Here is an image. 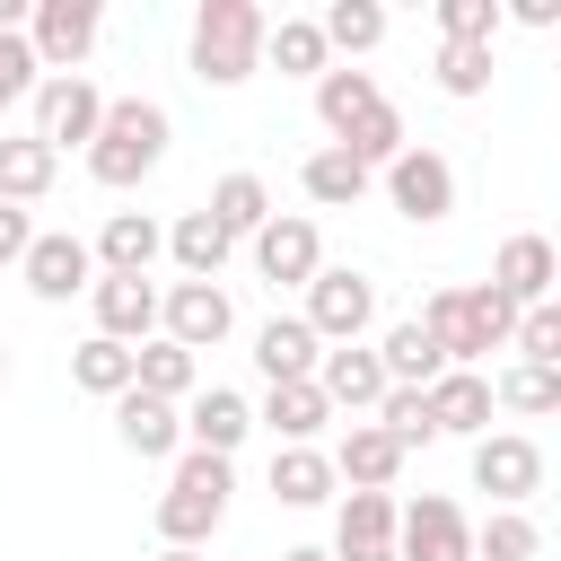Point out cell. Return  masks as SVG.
Here are the masks:
<instances>
[{
  "instance_id": "1",
  "label": "cell",
  "mask_w": 561,
  "mask_h": 561,
  "mask_svg": "<svg viewBox=\"0 0 561 561\" xmlns=\"http://www.w3.org/2000/svg\"><path fill=\"white\" fill-rule=\"evenodd\" d=\"M263 53H272V18H263L254 0H202V9H193L184 61H193L202 88H245V79L263 70Z\"/></svg>"
},
{
  "instance_id": "2",
  "label": "cell",
  "mask_w": 561,
  "mask_h": 561,
  "mask_svg": "<svg viewBox=\"0 0 561 561\" xmlns=\"http://www.w3.org/2000/svg\"><path fill=\"white\" fill-rule=\"evenodd\" d=\"M517 316H526V307H508L491 280H473V289H430V298H421V324L438 333V351H447L456 368H482L491 351H517Z\"/></svg>"
},
{
  "instance_id": "3",
  "label": "cell",
  "mask_w": 561,
  "mask_h": 561,
  "mask_svg": "<svg viewBox=\"0 0 561 561\" xmlns=\"http://www.w3.org/2000/svg\"><path fill=\"white\" fill-rule=\"evenodd\" d=\"M167 140H175V123H167L158 96H114V114H105V131H96V149H88V175H96L105 193H131L140 175L167 167Z\"/></svg>"
},
{
  "instance_id": "4",
  "label": "cell",
  "mask_w": 561,
  "mask_h": 561,
  "mask_svg": "<svg viewBox=\"0 0 561 561\" xmlns=\"http://www.w3.org/2000/svg\"><path fill=\"white\" fill-rule=\"evenodd\" d=\"M228 491H237V465L210 456V447H184L167 491H158V543H193L202 552L219 535V517H228Z\"/></svg>"
},
{
  "instance_id": "5",
  "label": "cell",
  "mask_w": 561,
  "mask_h": 561,
  "mask_svg": "<svg viewBox=\"0 0 561 561\" xmlns=\"http://www.w3.org/2000/svg\"><path fill=\"white\" fill-rule=\"evenodd\" d=\"M105 114H114V96H105L88 70H79V79H44V88H35V140H44L53 158H61V149H79V158H88V149H96V131H105Z\"/></svg>"
},
{
  "instance_id": "6",
  "label": "cell",
  "mask_w": 561,
  "mask_h": 561,
  "mask_svg": "<svg viewBox=\"0 0 561 561\" xmlns=\"http://www.w3.org/2000/svg\"><path fill=\"white\" fill-rule=\"evenodd\" d=\"M96 35H105L96 0H35V18H26V44H35L44 79H79V61L96 53Z\"/></svg>"
},
{
  "instance_id": "7",
  "label": "cell",
  "mask_w": 561,
  "mask_h": 561,
  "mask_svg": "<svg viewBox=\"0 0 561 561\" xmlns=\"http://www.w3.org/2000/svg\"><path fill=\"white\" fill-rule=\"evenodd\" d=\"M307 324L324 333V351L368 342V324H377V280L351 272V263H324V272L307 280Z\"/></svg>"
},
{
  "instance_id": "8",
  "label": "cell",
  "mask_w": 561,
  "mask_h": 561,
  "mask_svg": "<svg viewBox=\"0 0 561 561\" xmlns=\"http://www.w3.org/2000/svg\"><path fill=\"white\" fill-rule=\"evenodd\" d=\"M386 202L412 219V228H438L447 210H456V167H447V149H430V140H412L394 167H386Z\"/></svg>"
},
{
  "instance_id": "9",
  "label": "cell",
  "mask_w": 561,
  "mask_h": 561,
  "mask_svg": "<svg viewBox=\"0 0 561 561\" xmlns=\"http://www.w3.org/2000/svg\"><path fill=\"white\" fill-rule=\"evenodd\" d=\"M473 491H491V508H526L543 491V447L526 430H491L473 438Z\"/></svg>"
},
{
  "instance_id": "10",
  "label": "cell",
  "mask_w": 561,
  "mask_h": 561,
  "mask_svg": "<svg viewBox=\"0 0 561 561\" xmlns=\"http://www.w3.org/2000/svg\"><path fill=\"white\" fill-rule=\"evenodd\" d=\"M333 561H403V500L394 491H351L333 508Z\"/></svg>"
},
{
  "instance_id": "11",
  "label": "cell",
  "mask_w": 561,
  "mask_h": 561,
  "mask_svg": "<svg viewBox=\"0 0 561 561\" xmlns=\"http://www.w3.org/2000/svg\"><path fill=\"white\" fill-rule=\"evenodd\" d=\"M88 307H96V333L105 342H158V324H167V289L158 280H123V272H96V289H88Z\"/></svg>"
},
{
  "instance_id": "12",
  "label": "cell",
  "mask_w": 561,
  "mask_h": 561,
  "mask_svg": "<svg viewBox=\"0 0 561 561\" xmlns=\"http://www.w3.org/2000/svg\"><path fill=\"white\" fill-rule=\"evenodd\" d=\"M254 272H263L272 289H307V280L324 272V237H316V219H307V210H272V228L254 237Z\"/></svg>"
},
{
  "instance_id": "13",
  "label": "cell",
  "mask_w": 561,
  "mask_h": 561,
  "mask_svg": "<svg viewBox=\"0 0 561 561\" xmlns=\"http://www.w3.org/2000/svg\"><path fill=\"white\" fill-rule=\"evenodd\" d=\"M26 289H35L44 307L88 298V289H96V245H88V237H70V228H44V237H35V254H26Z\"/></svg>"
},
{
  "instance_id": "14",
  "label": "cell",
  "mask_w": 561,
  "mask_h": 561,
  "mask_svg": "<svg viewBox=\"0 0 561 561\" xmlns=\"http://www.w3.org/2000/svg\"><path fill=\"white\" fill-rule=\"evenodd\" d=\"M491 289H500L508 307H543V298L561 289V245L535 237V228H517V237L491 254Z\"/></svg>"
},
{
  "instance_id": "15",
  "label": "cell",
  "mask_w": 561,
  "mask_h": 561,
  "mask_svg": "<svg viewBox=\"0 0 561 561\" xmlns=\"http://www.w3.org/2000/svg\"><path fill=\"white\" fill-rule=\"evenodd\" d=\"M316 386H324V403H333V412H351V421H377V403L394 394V377H386V359H377L368 342H342V351H324Z\"/></svg>"
},
{
  "instance_id": "16",
  "label": "cell",
  "mask_w": 561,
  "mask_h": 561,
  "mask_svg": "<svg viewBox=\"0 0 561 561\" xmlns=\"http://www.w3.org/2000/svg\"><path fill=\"white\" fill-rule=\"evenodd\" d=\"M403 561H473V517L447 491L403 500Z\"/></svg>"
},
{
  "instance_id": "17",
  "label": "cell",
  "mask_w": 561,
  "mask_h": 561,
  "mask_svg": "<svg viewBox=\"0 0 561 561\" xmlns=\"http://www.w3.org/2000/svg\"><path fill=\"white\" fill-rule=\"evenodd\" d=\"M167 342H184V351H219L228 333H237V307H228V289L219 280H175L167 289V324H158Z\"/></svg>"
},
{
  "instance_id": "18",
  "label": "cell",
  "mask_w": 561,
  "mask_h": 561,
  "mask_svg": "<svg viewBox=\"0 0 561 561\" xmlns=\"http://www.w3.org/2000/svg\"><path fill=\"white\" fill-rule=\"evenodd\" d=\"M254 368H263V386H307L324 368V333L307 316H272V324H254Z\"/></svg>"
},
{
  "instance_id": "19",
  "label": "cell",
  "mask_w": 561,
  "mask_h": 561,
  "mask_svg": "<svg viewBox=\"0 0 561 561\" xmlns=\"http://www.w3.org/2000/svg\"><path fill=\"white\" fill-rule=\"evenodd\" d=\"M114 438H123L140 465H175V456H184V403H158V394L131 386V394L114 403Z\"/></svg>"
},
{
  "instance_id": "20",
  "label": "cell",
  "mask_w": 561,
  "mask_h": 561,
  "mask_svg": "<svg viewBox=\"0 0 561 561\" xmlns=\"http://www.w3.org/2000/svg\"><path fill=\"white\" fill-rule=\"evenodd\" d=\"M368 114H386V88H377V70H351V61H333V70L316 79V123H324L333 140H351Z\"/></svg>"
},
{
  "instance_id": "21",
  "label": "cell",
  "mask_w": 561,
  "mask_h": 561,
  "mask_svg": "<svg viewBox=\"0 0 561 561\" xmlns=\"http://www.w3.org/2000/svg\"><path fill=\"white\" fill-rule=\"evenodd\" d=\"M167 254V228L149 210H105L96 228V272H123V280H149V263Z\"/></svg>"
},
{
  "instance_id": "22",
  "label": "cell",
  "mask_w": 561,
  "mask_h": 561,
  "mask_svg": "<svg viewBox=\"0 0 561 561\" xmlns=\"http://www.w3.org/2000/svg\"><path fill=\"white\" fill-rule=\"evenodd\" d=\"M430 412H438V438H491L500 394H491V377H482V368H447V377L430 386Z\"/></svg>"
},
{
  "instance_id": "23",
  "label": "cell",
  "mask_w": 561,
  "mask_h": 561,
  "mask_svg": "<svg viewBox=\"0 0 561 561\" xmlns=\"http://www.w3.org/2000/svg\"><path fill=\"white\" fill-rule=\"evenodd\" d=\"M245 430H254V403H245L237 386H202V394L184 403V447L237 456V447H245Z\"/></svg>"
},
{
  "instance_id": "24",
  "label": "cell",
  "mask_w": 561,
  "mask_h": 561,
  "mask_svg": "<svg viewBox=\"0 0 561 561\" xmlns=\"http://www.w3.org/2000/svg\"><path fill=\"white\" fill-rule=\"evenodd\" d=\"M333 473H342L351 491H394V473H403V438L377 430V421H351L342 447H333Z\"/></svg>"
},
{
  "instance_id": "25",
  "label": "cell",
  "mask_w": 561,
  "mask_h": 561,
  "mask_svg": "<svg viewBox=\"0 0 561 561\" xmlns=\"http://www.w3.org/2000/svg\"><path fill=\"white\" fill-rule=\"evenodd\" d=\"M377 359H386V377H394V386H421V394H430V386H438V377L456 368V359L438 351V333H430L421 316H403V324H386V342H377Z\"/></svg>"
},
{
  "instance_id": "26",
  "label": "cell",
  "mask_w": 561,
  "mask_h": 561,
  "mask_svg": "<svg viewBox=\"0 0 561 561\" xmlns=\"http://www.w3.org/2000/svg\"><path fill=\"white\" fill-rule=\"evenodd\" d=\"M254 421H263L280 447H316V430L333 421V403H324V386H316V377H307V386H263Z\"/></svg>"
},
{
  "instance_id": "27",
  "label": "cell",
  "mask_w": 561,
  "mask_h": 561,
  "mask_svg": "<svg viewBox=\"0 0 561 561\" xmlns=\"http://www.w3.org/2000/svg\"><path fill=\"white\" fill-rule=\"evenodd\" d=\"M298 184H307V202L316 210H351L368 184H377V167H359L342 140H324V149H307V167H298Z\"/></svg>"
},
{
  "instance_id": "28",
  "label": "cell",
  "mask_w": 561,
  "mask_h": 561,
  "mask_svg": "<svg viewBox=\"0 0 561 561\" xmlns=\"http://www.w3.org/2000/svg\"><path fill=\"white\" fill-rule=\"evenodd\" d=\"M167 254H175V272H184V280H219V272H228V254H237V237H228V228L210 219V202H202V210H184V219L167 228Z\"/></svg>"
},
{
  "instance_id": "29",
  "label": "cell",
  "mask_w": 561,
  "mask_h": 561,
  "mask_svg": "<svg viewBox=\"0 0 561 561\" xmlns=\"http://www.w3.org/2000/svg\"><path fill=\"white\" fill-rule=\"evenodd\" d=\"M70 386H79V394H105V403H123V394L140 386V351H131V342H105V333H88V342L70 351Z\"/></svg>"
},
{
  "instance_id": "30",
  "label": "cell",
  "mask_w": 561,
  "mask_h": 561,
  "mask_svg": "<svg viewBox=\"0 0 561 561\" xmlns=\"http://www.w3.org/2000/svg\"><path fill=\"white\" fill-rule=\"evenodd\" d=\"M333 447H272V500L280 508H324L333 500Z\"/></svg>"
},
{
  "instance_id": "31",
  "label": "cell",
  "mask_w": 561,
  "mask_h": 561,
  "mask_svg": "<svg viewBox=\"0 0 561 561\" xmlns=\"http://www.w3.org/2000/svg\"><path fill=\"white\" fill-rule=\"evenodd\" d=\"M53 175H61V158H53L35 131H0V202L35 210V202L53 193Z\"/></svg>"
},
{
  "instance_id": "32",
  "label": "cell",
  "mask_w": 561,
  "mask_h": 561,
  "mask_svg": "<svg viewBox=\"0 0 561 561\" xmlns=\"http://www.w3.org/2000/svg\"><path fill=\"white\" fill-rule=\"evenodd\" d=\"M210 219L237 237V245H254L263 228H272V184L254 175V167H237V175H219L210 184Z\"/></svg>"
},
{
  "instance_id": "33",
  "label": "cell",
  "mask_w": 561,
  "mask_h": 561,
  "mask_svg": "<svg viewBox=\"0 0 561 561\" xmlns=\"http://www.w3.org/2000/svg\"><path fill=\"white\" fill-rule=\"evenodd\" d=\"M140 394H158V403H193L202 394V351H184V342H140Z\"/></svg>"
},
{
  "instance_id": "34",
  "label": "cell",
  "mask_w": 561,
  "mask_h": 561,
  "mask_svg": "<svg viewBox=\"0 0 561 561\" xmlns=\"http://www.w3.org/2000/svg\"><path fill=\"white\" fill-rule=\"evenodd\" d=\"M263 61H280V79H324V70H333L324 18H272V53H263Z\"/></svg>"
},
{
  "instance_id": "35",
  "label": "cell",
  "mask_w": 561,
  "mask_h": 561,
  "mask_svg": "<svg viewBox=\"0 0 561 561\" xmlns=\"http://www.w3.org/2000/svg\"><path fill=\"white\" fill-rule=\"evenodd\" d=\"M491 394H500V412L543 421V412H561V368H543V359H508V368L491 377Z\"/></svg>"
},
{
  "instance_id": "36",
  "label": "cell",
  "mask_w": 561,
  "mask_h": 561,
  "mask_svg": "<svg viewBox=\"0 0 561 561\" xmlns=\"http://www.w3.org/2000/svg\"><path fill=\"white\" fill-rule=\"evenodd\" d=\"M324 44H333L342 61L377 53V44H386V9H377V0H333V9H324Z\"/></svg>"
},
{
  "instance_id": "37",
  "label": "cell",
  "mask_w": 561,
  "mask_h": 561,
  "mask_svg": "<svg viewBox=\"0 0 561 561\" xmlns=\"http://www.w3.org/2000/svg\"><path fill=\"white\" fill-rule=\"evenodd\" d=\"M535 552H543V535H535L526 508H491L473 526V561H535Z\"/></svg>"
},
{
  "instance_id": "38",
  "label": "cell",
  "mask_w": 561,
  "mask_h": 561,
  "mask_svg": "<svg viewBox=\"0 0 561 561\" xmlns=\"http://www.w3.org/2000/svg\"><path fill=\"white\" fill-rule=\"evenodd\" d=\"M500 26H508L500 0H438V44H482V53H491Z\"/></svg>"
},
{
  "instance_id": "39",
  "label": "cell",
  "mask_w": 561,
  "mask_h": 561,
  "mask_svg": "<svg viewBox=\"0 0 561 561\" xmlns=\"http://www.w3.org/2000/svg\"><path fill=\"white\" fill-rule=\"evenodd\" d=\"M430 79H438V96H482L491 88V53L482 44H438L430 53Z\"/></svg>"
},
{
  "instance_id": "40",
  "label": "cell",
  "mask_w": 561,
  "mask_h": 561,
  "mask_svg": "<svg viewBox=\"0 0 561 561\" xmlns=\"http://www.w3.org/2000/svg\"><path fill=\"white\" fill-rule=\"evenodd\" d=\"M377 430H394V438H403V456H412V447H430V438H438V412H430V394H421V386H394V394L377 403Z\"/></svg>"
},
{
  "instance_id": "41",
  "label": "cell",
  "mask_w": 561,
  "mask_h": 561,
  "mask_svg": "<svg viewBox=\"0 0 561 561\" xmlns=\"http://www.w3.org/2000/svg\"><path fill=\"white\" fill-rule=\"evenodd\" d=\"M342 149H351V158H359V167H394V158H403V149H412V140H403V114H394V105H386V114H368V123H359V131H351V140H342Z\"/></svg>"
},
{
  "instance_id": "42",
  "label": "cell",
  "mask_w": 561,
  "mask_h": 561,
  "mask_svg": "<svg viewBox=\"0 0 561 561\" xmlns=\"http://www.w3.org/2000/svg\"><path fill=\"white\" fill-rule=\"evenodd\" d=\"M517 359L561 368V298H543V307H526V316H517Z\"/></svg>"
},
{
  "instance_id": "43",
  "label": "cell",
  "mask_w": 561,
  "mask_h": 561,
  "mask_svg": "<svg viewBox=\"0 0 561 561\" xmlns=\"http://www.w3.org/2000/svg\"><path fill=\"white\" fill-rule=\"evenodd\" d=\"M0 88H9V96H35V88H44V61H35L26 35H0Z\"/></svg>"
},
{
  "instance_id": "44",
  "label": "cell",
  "mask_w": 561,
  "mask_h": 561,
  "mask_svg": "<svg viewBox=\"0 0 561 561\" xmlns=\"http://www.w3.org/2000/svg\"><path fill=\"white\" fill-rule=\"evenodd\" d=\"M35 237H44V228H35V210H18V202H0V272H9V263L26 272V254H35Z\"/></svg>"
},
{
  "instance_id": "45",
  "label": "cell",
  "mask_w": 561,
  "mask_h": 561,
  "mask_svg": "<svg viewBox=\"0 0 561 561\" xmlns=\"http://www.w3.org/2000/svg\"><path fill=\"white\" fill-rule=\"evenodd\" d=\"M508 18H517V26H535V35H552V26H561V0H517Z\"/></svg>"
},
{
  "instance_id": "46",
  "label": "cell",
  "mask_w": 561,
  "mask_h": 561,
  "mask_svg": "<svg viewBox=\"0 0 561 561\" xmlns=\"http://www.w3.org/2000/svg\"><path fill=\"white\" fill-rule=\"evenodd\" d=\"M280 561H333V543H289Z\"/></svg>"
},
{
  "instance_id": "47",
  "label": "cell",
  "mask_w": 561,
  "mask_h": 561,
  "mask_svg": "<svg viewBox=\"0 0 561 561\" xmlns=\"http://www.w3.org/2000/svg\"><path fill=\"white\" fill-rule=\"evenodd\" d=\"M158 561H202V552L193 543H158Z\"/></svg>"
},
{
  "instance_id": "48",
  "label": "cell",
  "mask_w": 561,
  "mask_h": 561,
  "mask_svg": "<svg viewBox=\"0 0 561 561\" xmlns=\"http://www.w3.org/2000/svg\"><path fill=\"white\" fill-rule=\"evenodd\" d=\"M9 105H18V96H9V88H0V114H9Z\"/></svg>"
},
{
  "instance_id": "49",
  "label": "cell",
  "mask_w": 561,
  "mask_h": 561,
  "mask_svg": "<svg viewBox=\"0 0 561 561\" xmlns=\"http://www.w3.org/2000/svg\"><path fill=\"white\" fill-rule=\"evenodd\" d=\"M0 386H9V351H0Z\"/></svg>"
}]
</instances>
